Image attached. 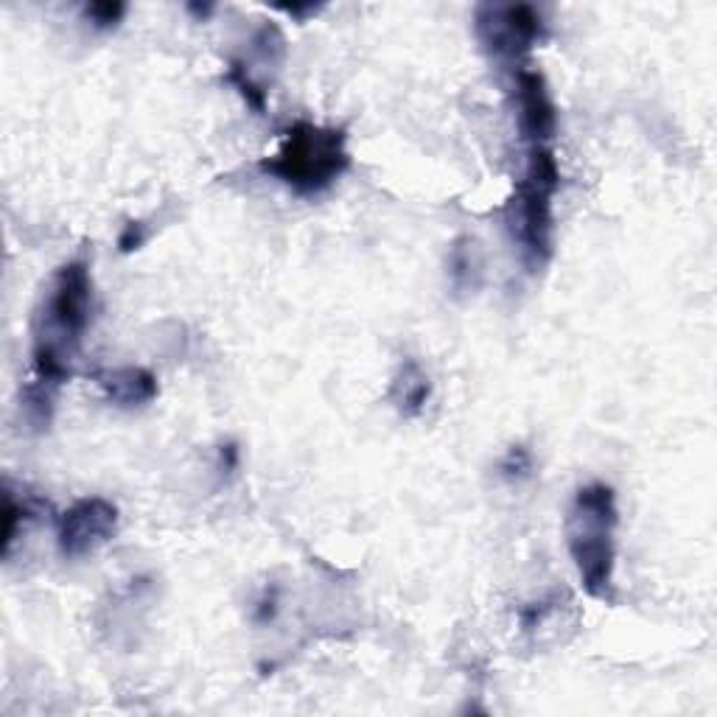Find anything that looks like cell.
Masks as SVG:
<instances>
[{"instance_id":"1","label":"cell","mask_w":717,"mask_h":717,"mask_svg":"<svg viewBox=\"0 0 717 717\" xmlns=\"http://www.w3.org/2000/svg\"><path fill=\"white\" fill-rule=\"evenodd\" d=\"M93 317V275L88 261H68L50 277L48 292L34 322L32 384L59 392L73 376L70 362L82 348Z\"/></svg>"},{"instance_id":"2","label":"cell","mask_w":717,"mask_h":717,"mask_svg":"<svg viewBox=\"0 0 717 717\" xmlns=\"http://www.w3.org/2000/svg\"><path fill=\"white\" fill-rule=\"evenodd\" d=\"M617 493L605 482L583 485L567 510V547L583 592L600 603L614 600L617 569Z\"/></svg>"},{"instance_id":"3","label":"cell","mask_w":717,"mask_h":717,"mask_svg":"<svg viewBox=\"0 0 717 717\" xmlns=\"http://www.w3.org/2000/svg\"><path fill=\"white\" fill-rule=\"evenodd\" d=\"M351 169L345 129L297 121L284 133L275 155L261 160V171L297 196H320Z\"/></svg>"},{"instance_id":"4","label":"cell","mask_w":717,"mask_h":717,"mask_svg":"<svg viewBox=\"0 0 717 717\" xmlns=\"http://www.w3.org/2000/svg\"><path fill=\"white\" fill-rule=\"evenodd\" d=\"M560 166L553 146H527V163L510 200V230L533 270L547 264L555 250V194Z\"/></svg>"},{"instance_id":"5","label":"cell","mask_w":717,"mask_h":717,"mask_svg":"<svg viewBox=\"0 0 717 717\" xmlns=\"http://www.w3.org/2000/svg\"><path fill=\"white\" fill-rule=\"evenodd\" d=\"M479 43L499 59H522L547 39V23L530 3H482L474 14Z\"/></svg>"},{"instance_id":"6","label":"cell","mask_w":717,"mask_h":717,"mask_svg":"<svg viewBox=\"0 0 717 717\" xmlns=\"http://www.w3.org/2000/svg\"><path fill=\"white\" fill-rule=\"evenodd\" d=\"M115 533H118V508L110 499H79L57 522L59 553L68 560L88 558L101 547H107Z\"/></svg>"},{"instance_id":"7","label":"cell","mask_w":717,"mask_h":717,"mask_svg":"<svg viewBox=\"0 0 717 717\" xmlns=\"http://www.w3.org/2000/svg\"><path fill=\"white\" fill-rule=\"evenodd\" d=\"M519 135L527 146H553L558 135V104L542 70L519 68L513 73Z\"/></svg>"},{"instance_id":"8","label":"cell","mask_w":717,"mask_h":717,"mask_svg":"<svg viewBox=\"0 0 717 717\" xmlns=\"http://www.w3.org/2000/svg\"><path fill=\"white\" fill-rule=\"evenodd\" d=\"M93 382L99 384L104 398L118 409H144L160 396L158 378L146 367H104L93 373Z\"/></svg>"},{"instance_id":"9","label":"cell","mask_w":717,"mask_h":717,"mask_svg":"<svg viewBox=\"0 0 717 717\" xmlns=\"http://www.w3.org/2000/svg\"><path fill=\"white\" fill-rule=\"evenodd\" d=\"M390 398L396 403L398 416L403 418H418L432 401V378L426 376L416 358H403V365L392 376Z\"/></svg>"},{"instance_id":"10","label":"cell","mask_w":717,"mask_h":717,"mask_svg":"<svg viewBox=\"0 0 717 717\" xmlns=\"http://www.w3.org/2000/svg\"><path fill=\"white\" fill-rule=\"evenodd\" d=\"M448 281L452 289L459 297H468L479 292L485 281V252L477 239L471 236H459L448 250Z\"/></svg>"},{"instance_id":"11","label":"cell","mask_w":717,"mask_h":717,"mask_svg":"<svg viewBox=\"0 0 717 717\" xmlns=\"http://www.w3.org/2000/svg\"><path fill=\"white\" fill-rule=\"evenodd\" d=\"M225 79L239 90L241 99L247 101V107L255 110L259 115L266 113V90L255 82V76L250 73V65L241 62V59H234V62L227 65Z\"/></svg>"},{"instance_id":"12","label":"cell","mask_w":717,"mask_h":717,"mask_svg":"<svg viewBox=\"0 0 717 717\" xmlns=\"http://www.w3.org/2000/svg\"><path fill=\"white\" fill-rule=\"evenodd\" d=\"M252 54L266 65H281L286 57V37L275 23H264L252 37Z\"/></svg>"},{"instance_id":"13","label":"cell","mask_w":717,"mask_h":717,"mask_svg":"<svg viewBox=\"0 0 717 717\" xmlns=\"http://www.w3.org/2000/svg\"><path fill=\"white\" fill-rule=\"evenodd\" d=\"M32 516V504L25 502H18L14 499V493L9 491L3 493V555L12 553V544L14 538H18V530H20V522H25V519Z\"/></svg>"},{"instance_id":"14","label":"cell","mask_w":717,"mask_h":717,"mask_svg":"<svg viewBox=\"0 0 717 717\" xmlns=\"http://www.w3.org/2000/svg\"><path fill=\"white\" fill-rule=\"evenodd\" d=\"M499 474H502L508 482H522L533 474V454L524 446H510L508 454L499 459Z\"/></svg>"},{"instance_id":"15","label":"cell","mask_w":717,"mask_h":717,"mask_svg":"<svg viewBox=\"0 0 717 717\" xmlns=\"http://www.w3.org/2000/svg\"><path fill=\"white\" fill-rule=\"evenodd\" d=\"M124 14L126 3H118V0H104V3H90V7H84V18L93 23V29H101V32L115 29V25L124 20Z\"/></svg>"},{"instance_id":"16","label":"cell","mask_w":717,"mask_h":717,"mask_svg":"<svg viewBox=\"0 0 717 717\" xmlns=\"http://www.w3.org/2000/svg\"><path fill=\"white\" fill-rule=\"evenodd\" d=\"M144 241H146L144 221H129V225L124 227V234H121L118 247H121V252H133V250H138Z\"/></svg>"},{"instance_id":"17","label":"cell","mask_w":717,"mask_h":717,"mask_svg":"<svg viewBox=\"0 0 717 717\" xmlns=\"http://www.w3.org/2000/svg\"><path fill=\"white\" fill-rule=\"evenodd\" d=\"M277 614V589H266L264 598L259 600V605H255V623L266 625L272 623Z\"/></svg>"},{"instance_id":"18","label":"cell","mask_w":717,"mask_h":717,"mask_svg":"<svg viewBox=\"0 0 717 717\" xmlns=\"http://www.w3.org/2000/svg\"><path fill=\"white\" fill-rule=\"evenodd\" d=\"M219 457H221V468H227V474L236 471V468H239V448H236L234 443H227V446H221Z\"/></svg>"},{"instance_id":"19","label":"cell","mask_w":717,"mask_h":717,"mask_svg":"<svg viewBox=\"0 0 717 717\" xmlns=\"http://www.w3.org/2000/svg\"><path fill=\"white\" fill-rule=\"evenodd\" d=\"M281 12H286V14H292V18L303 20L306 14H317V7H281Z\"/></svg>"},{"instance_id":"20","label":"cell","mask_w":717,"mask_h":717,"mask_svg":"<svg viewBox=\"0 0 717 717\" xmlns=\"http://www.w3.org/2000/svg\"><path fill=\"white\" fill-rule=\"evenodd\" d=\"M189 12L200 14V18H208V14L214 12V7H196V3H191V7H189Z\"/></svg>"}]
</instances>
